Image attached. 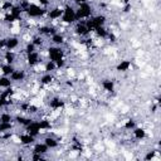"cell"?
I'll list each match as a JSON object with an SVG mask.
<instances>
[{"instance_id":"30bf717a","label":"cell","mask_w":161,"mask_h":161,"mask_svg":"<svg viewBox=\"0 0 161 161\" xmlns=\"http://www.w3.org/2000/svg\"><path fill=\"white\" fill-rule=\"evenodd\" d=\"M0 69H1V74L3 75H10L15 68H14L13 64H5V63H3V64H0Z\"/></svg>"},{"instance_id":"ba28073f","label":"cell","mask_w":161,"mask_h":161,"mask_svg":"<svg viewBox=\"0 0 161 161\" xmlns=\"http://www.w3.org/2000/svg\"><path fill=\"white\" fill-rule=\"evenodd\" d=\"M20 140H21V146H31L35 141H36V137L29 135L28 132L23 131L20 133Z\"/></svg>"},{"instance_id":"6da1fadb","label":"cell","mask_w":161,"mask_h":161,"mask_svg":"<svg viewBox=\"0 0 161 161\" xmlns=\"http://www.w3.org/2000/svg\"><path fill=\"white\" fill-rule=\"evenodd\" d=\"M13 84H18V86H21L26 79H28V68L25 69H20V68H16L13 70V73L9 75Z\"/></svg>"},{"instance_id":"277c9868","label":"cell","mask_w":161,"mask_h":161,"mask_svg":"<svg viewBox=\"0 0 161 161\" xmlns=\"http://www.w3.org/2000/svg\"><path fill=\"white\" fill-rule=\"evenodd\" d=\"M133 63L131 59H121L117 64H116V70L119 73H128L132 70L133 68Z\"/></svg>"},{"instance_id":"7a4b0ae2","label":"cell","mask_w":161,"mask_h":161,"mask_svg":"<svg viewBox=\"0 0 161 161\" xmlns=\"http://www.w3.org/2000/svg\"><path fill=\"white\" fill-rule=\"evenodd\" d=\"M21 44V40L19 36H14V35H9L5 38V49L6 50H11V52H15L19 49Z\"/></svg>"},{"instance_id":"8992f818","label":"cell","mask_w":161,"mask_h":161,"mask_svg":"<svg viewBox=\"0 0 161 161\" xmlns=\"http://www.w3.org/2000/svg\"><path fill=\"white\" fill-rule=\"evenodd\" d=\"M39 128H40V126H39L38 119H33L28 126L24 127V131L34 137H39Z\"/></svg>"},{"instance_id":"8fae6325","label":"cell","mask_w":161,"mask_h":161,"mask_svg":"<svg viewBox=\"0 0 161 161\" xmlns=\"http://www.w3.org/2000/svg\"><path fill=\"white\" fill-rule=\"evenodd\" d=\"M1 63H3V60H1V55H0V64H1Z\"/></svg>"},{"instance_id":"52a82bcc","label":"cell","mask_w":161,"mask_h":161,"mask_svg":"<svg viewBox=\"0 0 161 161\" xmlns=\"http://www.w3.org/2000/svg\"><path fill=\"white\" fill-rule=\"evenodd\" d=\"M55 80V77L53 73H43L42 75H39V83L43 86V87H47V86H52Z\"/></svg>"},{"instance_id":"9c48e42d","label":"cell","mask_w":161,"mask_h":161,"mask_svg":"<svg viewBox=\"0 0 161 161\" xmlns=\"http://www.w3.org/2000/svg\"><path fill=\"white\" fill-rule=\"evenodd\" d=\"M13 86V82L9 75H0V91L10 88Z\"/></svg>"},{"instance_id":"5b68a950","label":"cell","mask_w":161,"mask_h":161,"mask_svg":"<svg viewBox=\"0 0 161 161\" xmlns=\"http://www.w3.org/2000/svg\"><path fill=\"white\" fill-rule=\"evenodd\" d=\"M101 88H102V92L108 93V94H112V93L116 91V82H114L112 78L102 79V82H101Z\"/></svg>"},{"instance_id":"3957f363","label":"cell","mask_w":161,"mask_h":161,"mask_svg":"<svg viewBox=\"0 0 161 161\" xmlns=\"http://www.w3.org/2000/svg\"><path fill=\"white\" fill-rule=\"evenodd\" d=\"M42 141L48 146L49 150H55L59 147V137H57L53 133H48L42 137Z\"/></svg>"}]
</instances>
